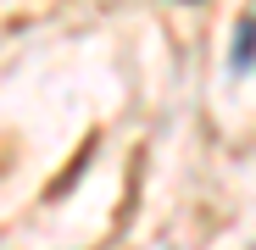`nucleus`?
<instances>
[{"label":"nucleus","mask_w":256,"mask_h":250,"mask_svg":"<svg viewBox=\"0 0 256 250\" xmlns=\"http://www.w3.org/2000/svg\"><path fill=\"white\" fill-rule=\"evenodd\" d=\"M228 61H234V72H245V67L256 61V22H240V39H234Z\"/></svg>","instance_id":"f257e3e1"}]
</instances>
